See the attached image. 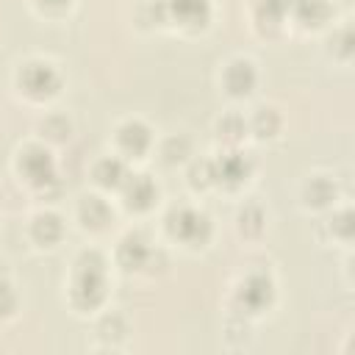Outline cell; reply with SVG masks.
<instances>
[{
    "mask_svg": "<svg viewBox=\"0 0 355 355\" xmlns=\"http://www.w3.org/2000/svg\"><path fill=\"white\" fill-rule=\"evenodd\" d=\"M103 288H105V280H103L100 255L92 258V266H86V261L80 258L78 261V277H75V286H72V300L80 308H92L103 300Z\"/></svg>",
    "mask_w": 355,
    "mask_h": 355,
    "instance_id": "cell-1",
    "label": "cell"
},
{
    "mask_svg": "<svg viewBox=\"0 0 355 355\" xmlns=\"http://www.w3.org/2000/svg\"><path fill=\"white\" fill-rule=\"evenodd\" d=\"M169 227L180 241L197 244L208 236V216L200 211H191V208H180L169 216Z\"/></svg>",
    "mask_w": 355,
    "mask_h": 355,
    "instance_id": "cell-2",
    "label": "cell"
},
{
    "mask_svg": "<svg viewBox=\"0 0 355 355\" xmlns=\"http://www.w3.org/2000/svg\"><path fill=\"white\" fill-rule=\"evenodd\" d=\"M19 83L25 86L28 94L44 97V94H53V92L58 89V75H55V69H53L50 64H39V61H36V64H28V67L22 69Z\"/></svg>",
    "mask_w": 355,
    "mask_h": 355,
    "instance_id": "cell-3",
    "label": "cell"
},
{
    "mask_svg": "<svg viewBox=\"0 0 355 355\" xmlns=\"http://www.w3.org/2000/svg\"><path fill=\"white\" fill-rule=\"evenodd\" d=\"M19 169L31 178V180H50L53 178V166H50V155L42 147H28L19 158Z\"/></svg>",
    "mask_w": 355,
    "mask_h": 355,
    "instance_id": "cell-4",
    "label": "cell"
},
{
    "mask_svg": "<svg viewBox=\"0 0 355 355\" xmlns=\"http://www.w3.org/2000/svg\"><path fill=\"white\" fill-rule=\"evenodd\" d=\"M122 191H125L128 205H133V208H147L155 197V186L144 175H133V178L128 175L125 183H122Z\"/></svg>",
    "mask_w": 355,
    "mask_h": 355,
    "instance_id": "cell-5",
    "label": "cell"
},
{
    "mask_svg": "<svg viewBox=\"0 0 355 355\" xmlns=\"http://www.w3.org/2000/svg\"><path fill=\"white\" fill-rule=\"evenodd\" d=\"M225 83H227V89H230L233 94H247V92L252 89V83H255V69H252V64H250V61H233V64L227 67V72H225Z\"/></svg>",
    "mask_w": 355,
    "mask_h": 355,
    "instance_id": "cell-6",
    "label": "cell"
},
{
    "mask_svg": "<svg viewBox=\"0 0 355 355\" xmlns=\"http://www.w3.org/2000/svg\"><path fill=\"white\" fill-rule=\"evenodd\" d=\"M169 11L183 25H202L208 17V0H169Z\"/></svg>",
    "mask_w": 355,
    "mask_h": 355,
    "instance_id": "cell-7",
    "label": "cell"
},
{
    "mask_svg": "<svg viewBox=\"0 0 355 355\" xmlns=\"http://www.w3.org/2000/svg\"><path fill=\"white\" fill-rule=\"evenodd\" d=\"M119 144H122V150L139 155L150 147V130L141 122H128L119 128Z\"/></svg>",
    "mask_w": 355,
    "mask_h": 355,
    "instance_id": "cell-8",
    "label": "cell"
},
{
    "mask_svg": "<svg viewBox=\"0 0 355 355\" xmlns=\"http://www.w3.org/2000/svg\"><path fill=\"white\" fill-rule=\"evenodd\" d=\"M269 297H272V283L266 277H261V275L250 277L241 286V300H247L250 308H261L263 302H269Z\"/></svg>",
    "mask_w": 355,
    "mask_h": 355,
    "instance_id": "cell-9",
    "label": "cell"
},
{
    "mask_svg": "<svg viewBox=\"0 0 355 355\" xmlns=\"http://www.w3.org/2000/svg\"><path fill=\"white\" fill-rule=\"evenodd\" d=\"M94 175H97V180H100L103 186H122L125 178H128L125 164L116 161V158H108V161L97 164V172H94Z\"/></svg>",
    "mask_w": 355,
    "mask_h": 355,
    "instance_id": "cell-10",
    "label": "cell"
},
{
    "mask_svg": "<svg viewBox=\"0 0 355 355\" xmlns=\"http://www.w3.org/2000/svg\"><path fill=\"white\" fill-rule=\"evenodd\" d=\"M144 258H147L144 241H141L139 236H128V239L122 241V247H119V261H122L125 266H141Z\"/></svg>",
    "mask_w": 355,
    "mask_h": 355,
    "instance_id": "cell-11",
    "label": "cell"
},
{
    "mask_svg": "<svg viewBox=\"0 0 355 355\" xmlns=\"http://www.w3.org/2000/svg\"><path fill=\"white\" fill-rule=\"evenodd\" d=\"M33 233H36V239L44 241V244L58 241V239H61V222H58V216H53V214L39 216V219L33 222Z\"/></svg>",
    "mask_w": 355,
    "mask_h": 355,
    "instance_id": "cell-12",
    "label": "cell"
},
{
    "mask_svg": "<svg viewBox=\"0 0 355 355\" xmlns=\"http://www.w3.org/2000/svg\"><path fill=\"white\" fill-rule=\"evenodd\" d=\"M80 216L86 219V225L100 227V225L108 219V205H105L100 197H86L83 205H80Z\"/></svg>",
    "mask_w": 355,
    "mask_h": 355,
    "instance_id": "cell-13",
    "label": "cell"
},
{
    "mask_svg": "<svg viewBox=\"0 0 355 355\" xmlns=\"http://www.w3.org/2000/svg\"><path fill=\"white\" fill-rule=\"evenodd\" d=\"M214 178H227V180H241L247 178V164L241 155H225L219 164V172H214Z\"/></svg>",
    "mask_w": 355,
    "mask_h": 355,
    "instance_id": "cell-14",
    "label": "cell"
},
{
    "mask_svg": "<svg viewBox=\"0 0 355 355\" xmlns=\"http://www.w3.org/2000/svg\"><path fill=\"white\" fill-rule=\"evenodd\" d=\"M333 194H336V189L327 183V180H322V178H316L311 186H308V202H313V205H324V202H330L333 200Z\"/></svg>",
    "mask_w": 355,
    "mask_h": 355,
    "instance_id": "cell-15",
    "label": "cell"
},
{
    "mask_svg": "<svg viewBox=\"0 0 355 355\" xmlns=\"http://www.w3.org/2000/svg\"><path fill=\"white\" fill-rule=\"evenodd\" d=\"M42 3H47V6H64V3H69V0H42Z\"/></svg>",
    "mask_w": 355,
    "mask_h": 355,
    "instance_id": "cell-16",
    "label": "cell"
}]
</instances>
